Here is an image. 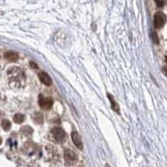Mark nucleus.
<instances>
[{
    "instance_id": "1",
    "label": "nucleus",
    "mask_w": 167,
    "mask_h": 167,
    "mask_svg": "<svg viewBox=\"0 0 167 167\" xmlns=\"http://www.w3.org/2000/svg\"><path fill=\"white\" fill-rule=\"evenodd\" d=\"M8 76L11 85L13 87H21L23 86L25 83L26 76L24 72L18 67H13L8 70Z\"/></svg>"
},
{
    "instance_id": "2",
    "label": "nucleus",
    "mask_w": 167,
    "mask_h": 167,
    "mask_svg": "<svg viewBox=\"0 0 167 167\" xmlns=\"http://www.w3.org/2000/svg\"><path fill=\"white\" fill-rule=\"evenodd\" d=\"M166 17L161 12H157L154 16V26L156 28H160L166 24Z\"/></svg>"
},
{
    "instance_id": "3",
    "label": "nucleus",
    "mask_w": 167,
    "mask_h": 167,
    "mask_svg": "<svg viewBox=\"0 0 167 167\" xmlns=\"http://www.w3.org/2000/svg\"><path fill=\"white\" fill-rule=\"evenodd\" d=\"M51 134L53 136V140L58 143L64 141V140L65 139V132L64 131V130H62L61 128H59V127L53 128L51 130Z\"/></svg>"
},
{
    "instance_id": "4",
    "label": "nucleus",
    "mask_w": 167,
    "mask_h": 167,
    "mask_svg": "<svg viewBox=\"0 0 167 167\" xmlns=\"http://www.w3.org/2000/svg\"><path fill=\"white\" fill-rule=\"evenodd\" d=\"M39 104L40 107L42 109H49L51 107L53 106V101L49 97H44L43 95H39Z\"/></svg>"
},
{
    "instance_id": "5",
    "label": "nucleus",
    "mask_w": 167,
    "mask_h": 167,
    "mask_svg": "<svg viewBox=\"0 0 167 167\" xmlns=\"http://www.w3.org/2000/svg\"><path fill=\"white\" fill-rule=\"evenodd\" d=\"M39 78L40 81L43 84H44L45 85H47V86H49V85H50L52 84V80H51L50 76L48 73H45V72H40V73H39Z\"/></svg>"
},
{
    "instance_id": "6",
    "label": "nucleus",
    "mask_w": 167,
    "mask_h": 167,
    "mask_svg": "<svg viewBox=\"0 0 167 167\" xmlns=\"http://www.w3.org/2000/svg\"><path fill=\"white\" fill-rule=\"evenodd\" d=\"M71 137H72V140H73V144L78 147L79 149H82L83 148V144H82V140H81V137L78 132L76 131H73L71 134Z\"/></svg>"
},
{
    "instance_id": "7",
    "label": "nucleus",
    "mask_w": 167,
    "mask_h": 167,
    "mask_svg": "<svg viewBox=\"0 0 167 167\" xmlns=\"http://www.w3.org/2000/svg\"><path fill=\"white\" fill-rule=\"evenodd\" d=\"M4 58L9 61H16L19 59V54L13 51H8L4 53Z\"/></svg>"
},
{
    "instance_id": "8",
    "label": "nucleus",
    "mask_w": 167,
    "mask_h": 167,
    "mask_svg": "<svg viewBox=\"0 0 167 167\" xmlns=\"http://www.w3.org/2000/svg\"><path fill=\"white\" fill-rule=\"evenodd\" d=\"M64 158L65 160L69 163H71V162H74L76 160V155L75 154L73 153V151L71 150H66L65 153H64Z\"/></svg>"
},
{
    "instance_id": "9",
    "label": "nucleus",
    "mask_w": 167,
    "mask_h": 167,
    "mask_svg": "<svg viewBox=\"0 0 167 167\" xmlns=\"http://www.w3.org/2000/svg\"><path fill=\"white\" fill-rule=\"evenodd\" d=\"M107 96L109 97V101H110V103H111V106H112V109H113L114 111H116V112H120V107L118 105V104L115 102V100H114L113 96L112 95H110L109 94H107Z\"/></svg>"
},
{
    "instance_id": "10",
    "label": "nucleus",
    "mask_w": 167,
    "mask_h": 167,
    "mask_svg": "<svg viewBox=\"0 0 167 167\" xmlns=\"http://www.w3.org/2000/svg\"><path fill=\"white\" fill-rule=\"evenodd\" d=\"M24 115L22 114H16L14 116H13V121L16 123V124H21L24 122Z\"/></svg>"
},
{
    "instance_id": "11",
    "label": "nucleus",
    "mask_w": 167,
    "mask_h": 167,
    "mask_svg": "<svg viewBox=\"0 0 167 167\" xmlns=\"http://www.w3.org/2000/svg\"><path fill=\"white\" fill-rule=\"evenodd\" d=\"M1 125H2L3 129L4 130H10V128H11V123H10L9 120H2V122H1Z\"/></svg>"
},
{
    "instance_id": "12",
    "label": "nucleus",
    "mask_w": 167,
    "mask_h": 167,
    "mask_svg": "<svg viewBox=\"0 0 167 167\" xmlns=\"http://www.w3.org/2000/svg\"><path fill=\"white\" fill-rule=\"evenodd\" d=\"M156 3H157V5L159 7H162L164 4H165V2H164V1H162V2H160V1H156Z\"/></svg>"
},
{
    "instance_id": "13",
    "label": "nucleus",
    "mask_w": 167,
    "mask_h": 167,
    "mask_svg": "<svg viewBox=\"0 0 167 167\" xmlns=\"http://www.w3.org/2000/svg\"><path fill=\"white\" fill-rule=\"evenodd\" d=\"M30 65L32 66V68H34V69H38V68H39L38 65H37L35 63H33V62H30Z\"/></svg>"
},
{
    "instance_id": "14",
    "label": "nucleus",
    "mask_w": 167,
    "mask_h": 167,
    "mask_svg": "<svg viewBox=\"0 0 167 167\" xmlns=\"http://www.w3.org/2000/svg\"><path fill=\"white\" fill-rule=\"evenodd\" d=\"M1 144H2V138L0 137V145H1Z\"/></svg>"
},
{
    "instance_id": "15",
    "label": "nucleus",
    "mask_w": 167,
    "mask_h": 167,
    "mask_svg": "<svg viewBox=\"0 0 167 167\" xmlns=\"http://www.w3.org/2000/svg\"><path fill=\"white\" fill-rule=\"evenodd\" d=\"M105 167H109V165H106V166H105Z\"/></svg>"
}]
</instances>
